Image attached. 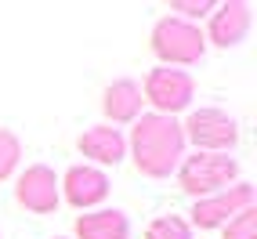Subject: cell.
I'll return each mask as SVG.
<instances>
[{
  "label": "cell",
  "instance_id": "1",
  "mask_svg": "<svg viewBox=\"0 0 257 239\" xmlns=\"http://www.w3.org/2000/svg\"><path fill=\"white\" fill-rule=\"evenodd\" d=\"M185 131L181 120L160 116V112H142L131 124L127 134V156L134 160V170L152 181H167L178 174L185 160Z\"/></svg>",
  "mask_w": 257,
  "mask_h": 239
},
{
  "label": "cell",
  "instance_id": "2",
  "mask_svg": "<svg viewBox=\"0 0 257 239\" xmlns=\"http://www.w3.org/2000/svg\"><path fill=\"white\" fill-rule=\"evenodd\" d=\"M178 189L192 199H207L214 192H225L239 181V160L228 152H192L178 167Z\"/></svg>",
  "mask_w": 257,
  "mask_h": 239
},
{
  "label": "cell",
  "instance_id": "3",
  "mask_svg": "<svg viewBox=\"0 0 257 239\" xmlns=\"http://www.w3.org/2000/svg\"><path fill=\"white\" fill-rule=\"evenodd\" d=\"M152 55L160 58V65H170V69H181V65H196L207 55V37L203 29L178 19V15H163V19L152 26L149 37Z\"/></svg>",
  "mask_w": 257,
  "mask_h": 239
},
{
  "label": "cell",
  "instance_id": "4",
  "mask_svg": "<svg viewBox=\"0 0 257 239\" xmlns=\"http://www.w3.org/2000/svg\"><path fill=\"white\" fill-rule=\"evenodd\" d=\"M185 145H196V152H232L239 145V120L217 105H199L181 120Z\"/></svg>",
  "mask_w": 257,
  "mask_h": 239
},
{
  "label": "cell",
  "instance_id": "5",
  "mask_svg": "<svg viewBox=\"0 0 257 239\" xmlns=\"http://www.w3.org/2000/svg\"><path fill=\"white\" fill-rule=\"evenodd\" d=\"M142 98L152 105V112L160 116H174L192 109V98H196V80L188 69H170V65H156V69L145 73L142 83Z\"/></svg>",
  "mask_w": 257,
  "mask_h": 239
},
{
  "label": "cell",
  "instance_id": "6",
  "mask_svg": "<svg viewBox=\"0 0 257 239\" xmlns=\"http://www.w3.org/2000/svg\"><path fill=\"white\" fill-rule=\"evenodd\" d=\"M15 203L29 214H55L62 192H58V174L47 163H29L26 170H19L15 178Z\"/></svg>",
  "mask_w": 257,
  "mask_h": 239
},
{
  "label": "cell",
  "instance_id": "7",
  "mask_svg": "<svg viewBox=\"0 0 257 239\" xmlns=\"http://www.w3.org/2000/svg\"><path fill=\"white\" fill-rule=\"evenodd\" d=\"M246 207H253V185L250 181H235V185H228L225 192H214L207 199H196L188 225L203 228V232H207V228H225L228 221L239 210H246Z\"/></svg>",
  "mask_w": 257,
  "mask_h": 239
},
{
  "label": "cell",
  "instance_id": "8",
  "mask_svg": "<svg viewBox=\"0 0 257 239\" xmlns=\"http://www.w3.org/2000/svg\"><path fill=\"white\" fill-rule=\"evenodd\" d=\"M109 174L105 170H98V167H91V163H73L65 174L58 178V192H62V199L69 203V207H76V210H94V207H101V203L109 199Z\"/></svg>",
  "mask_w": 257,
  "mask_h": 239
},
{
  "label": "cell",
  "instance_id": "9",
  "mask_svg": "<svg viewBox=\"0 0 257 239\" xmlns=\"http://www.w3.org/2000/svg\"><path fill=\"white\" fill-rule=\"evenodd\" d=\"M253 26V8L246 0H225V4H214V11L207 15V44L214 47H239L246 40V33Z\"/></svg>",
  "mask_w": 257,
  "mask_h": 239
},
{
  "label": "cell",
  "instance_id": "10",
  "mask_svg": "<svg viewBox=\"0 0 257 239\" xmlns=\"http://www.w3.org/2000/svg\"><path fill=\"white\" fill-rule=\"evenodd\" d=\"M76 149H80L83 163L105 170V167H116V163L127 160V134L119 131V127L98 124V127H87L76 138Z\"/></svg>",
  "mask_w": 257,
  "mask_h": 239
},
{
  "label": "cell",
  "instance_id": "11",
  "mask_svg": "<svg viewBox=\"0 0 257 239\" xmlns=\"http://www.w3.org/2000/svg\"><path fill=\"white\" fill-rule=\"evenodd\" d=\"M145 109V98H142V83L134 80H112L105 94H101V112H105L109 127L116 124H134Z\"/></svg>",
  "mask_w": 257,
  "mask_h": 239
},
{
  "label": "cell",
  "instance_id": "12",
  "mask_svg": "<svg viewBox=\"0 0 257 239\" xmlns=\"http://www.w3.org/2000/svg\"><path fill=\"white\" fill-rule=\"evenodd\" d=\"M73 235L76 239H131V217L116 207L87 210L73 221Z\"/></svg>",
  "mask_w": 257,
  "mask_h": 239
},
{
  "label": "cell",
  "instance_id": "13",
  "mask_svg": "<svg viewBox=\"0 0 257 239\" xmlns=\"http://www.w3.org/2000/svg\"><path fill=\"white\" fill-rule=\"evenodd\" d=\"M145 239H192V225L181 214H160L149 221Z\"/></svg>",
  "mask_w": 257,
  "mask_h": 239
},
{
  "label": "cell",
  "instance_id": "14",
  "mask_svg": "<svg viewBox=\"0 0 257 239\" xmlns=\"http://www.w3.org/2000/svg\"><path fill=\"white\" fill-rule=\"evenodd\" d=\"M19 163H22V138L15 131L0 127V181L19 174Z\"/></svg>",
  "mask_w": 257,
  "mask_h": 239
},
{
  "label": "cell",
  "instance_id": "15",
  "mask_svg": "<svg viewBox=\"0 0 257 239\" xmlns=\"http://www.w3.org/2000/svg\"><path fill=\"white\" fill-rule=\"evenodd\" d=\"M225 239H257V207H246L239 210L225 228H221Z\"/></svg>",
  "mask_w": 257,
  "mask_h": 239
},
{
  "label": "cell",
  "instance_id": "16",
  "mask_svg": "<svg viewBox=\"0 0 257 239\" xmlns=\"http://www.w3.org/2000/svg\"><path fill=\"white\" fill-rule=\"evenodd\" d=\"M170 11L178 15V19H185V22H199V19H207V15L214 11V4L210 0H174V4H170Z\"/></svg>",
  "mask_w": 257,
  "mask_h": 239
},
{
  "label": "cell",
  "instance_id": "17",
  "mask_svg": "<svg viewBox=\"0 0 257 239\" xmlns=\"http://www.w3.org/2000/svg\"><path fill=\"white\" fill-rule=\"evenodd\" d=\"M51 239H65V235H51Z\"/></svg>",
  "mask_w": 257,
  "mask_h": 239
},
{
  "label": "cell",
  "instance_id": "18",
  "mask_svg": "<svg viewBox=\"0 0 257 239\" xmlns=\"http://www.w3.org/2000/svg\"><path fill=\"white\" fill-rule=\"evenodd\" d=\"M0 239H4V235H0Z\"/></svg>",
  "mask_w": 257,
  "mask_h": 239
}]
</instances>
